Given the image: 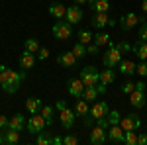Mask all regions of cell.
<instances>
[{"instance_id": "obj_1", "label": "cell", "mask_w": 147, "mask_h": 145, "mask_svg": "<svg viewBox=\"0 0 147 145\" xmlns=\"http://www.w3.org/2000/svg\"><path fill=\"white\" fill-rule=\"evenodd\" d=\"M108 112H110V108H108V104H106L104 100L94 102V104H92V108H90V112H88V116H84V118H82L84 127H90V125L96 122V120L106 118V116H108Z\"/></svg>"}, {"instance_id": "obj_2", "label": "cell", "mask_w": 147, "mask_h": 145, "mask_svg": "<svg viewBox=\"0 0 147 145\" xmlns=\"http://www.w3.org/2000/svg\"><path fill=\"white\" fill-rule=\"evenodd\" d=\"M24 78H26L24 73L14 71V69H6V82L2 84V90H4L6 94H14V92H18V88H20V84H22Z\"/></svg>"}, {"instance_id": "obj_3", "label": "cell", "mask_w": 147, "mask_h": 145, "mask_svg": "<svg viewBox=\"0 0 147 145\" xmlns=\"http://www.w3.org/2000/svg\"><path fill=\"white\" fill-rule=\"evenodd\" d=\"M122 47L120 43H112V39H110V43H108V51L102 55V63H104V67H110L114 69L120 61H122Z\"/></svg>"}, {"instance_id": "obj_4", "label": "cell", "mask_w": 147, "mask_h": 145, "mask_svg": "<svg viewBox=\"0 0 147 145\" xmlns=\"http://www.w3.org/2000/svg\"><path fill=\"white\" fill-rule=\"evenodd\" d=\"M57 110H59V120H61V125L65 127V129H71L73 125H75V118H77V114L73 110H69L67 104L63 100H57Z\"/></svg>"}, {"instance_id": "obj_5", "label": "cell", "mask_w": 147, "mask_h": 145, "mask_svg": "<svg viewBox=\"0 0 147 145\" xmlns=\"http://www.w3.org/2000/svg\"><path fill=\"white\" fill-rule=\"evenodd\" d=\"M80 80L84 82V86H96L100 82V73L98 69L92 67V65H86V67L80 69Z\"/></svg>"}, {"instance_id": "obj_6", "label": "cell", "mask_w": 147, "mask_h": 145, "mask_svg": "<svg viewBox=\"0 0 147 145\" xmlns=\"http://www.w3.org/2000/svg\"><path fill=\"white\" fill-rule=\"evenodd\" d=\"M145 20H147V18H143V16H137V14H134V12H129V14H124L118 22H120V28H122L124 32H129L131 28L141 26Z\"/></svg>"}, {"instance_id": "obj_7", "label": "cell", "mask_w": 147, "mask_h": 145, "mask_svg": "<svg viewBox=\"0 0 147 145\" xmlns=\"http://www.w3.org/2000/svg\"><path fill=\"white\" fill-rule=\"evenodd\" d=\"M71 35H73V28L67 20H59V22L53 24V37L63 41V39H69Z\"/></svg>"}, {"instance_id": "obj_8", "label": "cell", "mask_w": 147, "mask_h": 145, "mask_svg": "<svg viewBox=\"0 0 147 145\" xmlns=\"http://www.w3.org/2000/svg\"><path fill=\"white\" fill-rule=\"evenodd\" d=\"M45 125H47V122H45V118H43L41 114H32V118L28 120V123H26L28 132H30V134H34V135H37L39 132H43V129H45Z\"/></svg>"}, {"instance_id": "obj_9", "label": "cell", "mask_w": 147, "mask_h": 145, "mask_svg": "<svg viewBox=\"0 0 147 145\" xmlns=\"http://www.w3.org/2000/svg\"><path fill=\"white\" fill-rule=\"evenodd\" d=\"M120 125L124 127V132L127 129H139V125H141V120H139V114H127V116H122V122Z\"/></svg>"}, {"instance_id": "obj_10", "label": "cell", "mask_w": 147, "mask_h": 145, "mask_svg": "<svg viewBox=\"0 0 147 145\" xmlns=\"http://www.w3.org/2000/svg\"><path fill=\"white\" fill-rule=\"evenodd\" d=\"M67 90L71 96L75 98H82V92H84V82L80 78H69L67 80Z\"/></svg>"}, {"instance_id": "obj_11", "label": "cell", "mask_w": 147, "mask_h": 145, "mask_svg": "<svg viewBox=\"0 0 147 145\" xmlns=\"http://www.w3.org/2000/svg\"><path fill=\"white\" fill-rule=\"evenodd\" d=\"M106 134H108V141H112V143H124V137H125V132L124 127L118 123V125H110L108 129H106Z\"/></svg>"}, {"instance_id": "obj_12", "label": "cell", "mask_w": 147, "mask_h": 145, "mask_svg": "<svg viewBox=\"0 0 147 145\" xmlns=\"http://www.w3.org/2000/svg\"><path fill=\"white\" fill-rule=\"evenodd\" d=\"M82 10H80V6L79 4H75V6H69L67 12H65V20H67L71 26H75V24H79L82 22Z\"/></svg>"}, {"instance_id": "obj_13", "label": "cell", "mask_w": 147, "mask_h": 145, "mask_svg": "<svg viewBox=\"0 0 147 145\" xmlns=\"http://www.w3.org/2000/svg\"><path fill=\"white\" fill-rule=\"evenodd\" d=\"M106 141H108V134H106V129L100 127V125L92 127V129H90V143L92 145H104Z\"/></svg>"}, {"instance_id": "obj_14", "label": "cell", "mask_w": 147, "mask_h": 145, "mask_svg": "<svg viewBox=\"0 0 147 145\" xmlns=\"http://www.w3.org/2000/svg\"><path fill=\"white\" fill-rule=\"evenodd\" d=\"M129 104H131L134 108H137V110H139V108H143V106L147 104V94H145V90H137V88L134 90V92L129 94Z\"/></svg>"}, {"instance_id": "obj_15", "label": "cell", "mask_w": 147, "mask_h": 145, "mask_svg": "<svg viewBox=\"0 0 147 145\" xmlns=\"http://www.w3.org/2000/svg\"><path fill=\"white\" fill-rule=\"evenodd\" d=\"M77 61H79V59H77V55H75L73 51H63V53L57 55V63L63 65V67H75Z\"/></svg>"}, {"instance_id": "obj_16", "label": "cell", "mask_w": 147, "mask_h": 145, "mask_svg": "<svg viewBox=\"0 0 147 145\" xmlns=\"http://www.w3.org/2000/svg\"><path fill=\"white\" fill-rule=\"evenodd\" d=\"M47 12H49V16H53L55 20H63L65 18V12H67V6L65 4H61V2H51L49 4V8H47Z\"/></svg>"}, {"instance_id": "obj_17", "label": "cell", "mask_w": 147, "mask_h": 145, "mask_svg": "<svg viewBox=\"0 0 147 145\" xmlns=\"http://www.w3.org/2000/svg\"><path fill=\"white\" fill-rule=\"evenodd\" d=\"M108 22H110V18H108V14H106V12H96V14L90 18V26H92V28H96V30L106 28Z\"/></svg>"}, {"instance_id": "obj_18", "label": "cell", "mask_w": 147, "mask_h": 145, "mask_svg": "<svg viewBox=\"0 0 147 145\" xmlns=\"http://www.w3.org/2000/svg\"><path fill=\"white\" fill-rule=\"evenodd\" d=\"M35 63H37V57H35V53L24 51L22 55H20V67H22V69H32Z\"/></svg>"}, {"instance_id": "obj_19", "label": "cell", "mask_w": 147, "mask_h": 145, "mask_svg": "<svg viewBox=\"0 0 147 145\" xmlns=\"http://www.w3.org/2000/svg\"><path fill=\"white\" fill-rule=\"evenodd\" d=\"M136 67H137V65L134 63V61H124V59H122V61L118 63L120 73H122V75H125V77H131V75L136 73Z\"/></svg>"}, {"instance_id": "obj_20", "label": "cell", "mask_w": 147, "mask_h": 145, "mask_svg": "<svg viewBox=\"0 0 147 145\" xmlns=\"http://www.w3.org/2000/svg\"><path fill=\"white\" fill-rule=\"evenodd\" d=\"M90 4V10L96 14V12H108L110 10V2L108 0H88Z\"/></svg>"}, {"instance_id": "obj_21", "label": "cell", "mask_w": 147, "mask_h": 145, "mask_svg": "<svg viewBox=\"0 0 147 145\" xmlns=\"http://www.w3.org/2000/svg\"><path fill=\"white\" fill-rule=\"evenodd\" d=\"M24 125H26V120H24V116L22 114H14L10 118V129H16V132H22L24 129Z\"/></svg>"}, {"instance_id": "obj_22", "label": "cell", "mask_w": 147, "mask_h": 145, "mask_svg": "<svg viewBox=\"0 0 147 145\" xmlns=\"http://www.w3.org/2000/svg\"><path fill=\"white\" fill-rule=\"evenodd\" d=\"M114 80H116V73H114V69H110V67H106L104 71H100V82L102 84H112Z\"/></svg>"}, {"instance_id": "obj_23", "label": "cell", "mask_w": 147, "mask_h": 145, "mask_svg": "<svg viewBox=\"0 0 147 145\" xmlns=\"http://www.w3.org/2000/svg\"><path fill=\"white\" fill-rule=\"evenodd\" d=\"M4 141L6 145H16L20 141V132H16V129H4Z\"/></svg>"}, {"instance_id": "obj_24", "label": "cell", "mask_w": 147, "mask_h": 145, "mask_svg": "<svg viewBox=\"0 0 147 145\" xmlns=\"http://www.w3.org/2000/svg\"><path fill=\"white\" fill-rule=\"evenodd\" d=\"M41 106H43V104H41L39 98H34V96H32V98H28V100H26V108H28L30 114H39Z\"/></svg>"}, {"instance_id": "obj_25", "label": "cell", "mask_w": 147, "mask_h": 145, "mask_svg": "<svg viewBox=\"0 0 147 145\" xmlns=\"http://www.w3.org/2000/svg\"><path fill=\"white\" fill-rule=\"evenodd\" d=\"M88 112H90V108H88V102L84 100V98H79L77 100V104H75V114L77 116H88Z\"/></svg>"}, {"instance_id": "obj_26", "label": "cell", "mask_w": 147, "mask_h": 145, "mask_svg": "<svg viewBox=\"0 0 147 145\" xmlns=\"http://www.w3.org/2000/svg\"><path fill=\"white\" fill-rule=\"evenodd\" d=\"M98 96H100V92H98V88H96V86H84L82 98H84L86 102H94Z\"/></svg>"}, {"instance_id": "obj_27", "label": "cell", "mask_w": 147, "mask_h": 145, "mask_svg": "<svg viewBox=\"0 0 147 145\" xmlns=\"http://www.w3.org/2000/svg\"><path fill=\"white\" fill-rule=\"evenodd\" d=\"M131 51H136V55L139 57L141 61H147V41H141V39H139V43L134 45Z\"/></svg>"}, {"instance_id": "obj_28", "label": "cell", "mask_w": 147, "mask_h": 145, "mask_svg": "<svg viewBox=\"0 0 147 145\" xmlns=\"http://www.w3.org/2000/svg\"><path fill=\"white\" fill-rule=\"evenodd\" d=\"M94 43L98 45V47L108 45V43H110V35L106 34V32H100V30H98V34H94Z\"/></svg>"}, {"instance_id": "obj_29", "label": "cell", "mask_w": 147, "mask_h": 145, "mask_svg": "<svg viewBox=\"0 0 147 145\" xmlns=\"http://www.w3.org/2000/svg\"><path fill=\"white\" fill-rule=\"evenodd\" d=\"M39 114L45 118V122L47 125H53V106H41V110H39Z\"/></svg>"}, {"instance_id": "obj_30", "label": "cell", "mask_w": 147, "mask_h": 145, "mask_svg": "<svg viewBox=\"0 0 147 145\" xmlns=\"http://www.w3.org/2000/svg\"><path fill=\"white\" fill-rule=\"evenodd\" d=\"M79 41H80V43H84V45L92 43V41H94V34L88 32V30H80V32H79Z\"/></svg>"}, {"instance_id": "obj_31", "label": "cell", "mask_w": 147, "mask_h": 145, "mask_svg": "<svg viewBox=\"0 0 147 145\" xmlns=\"http://www.w3.org/2000/svg\"><path fill=\"white\" fill-rule=\"evenodd\" d=\"M53 143V135L49 132H39L37 134V145H51Z\"/></svg>"}, {"instance_id": "obj_32", "label": "cell", "mask_w": 147, "mask_h": 145, "mask_svg": "<svg viewBox=\"0 0 147 145\" xmlns=\"http://www.w3.org/2000/svg\"><path fill=\"white\" fill-rule=\"evenodd\" d=\"M24 49L30 51V53H37V51H39V43H37V39H32V37L26 39V41H24Z\"/></svg>"}, {"instance_id": "obj_33", "label": "cell", "mask_w": 147, "mask_h": 145, "mask_svg": "<svg viewBox=\"0 0 147 145\" xmlns=\"http://www.w3.org/2000/svg\"><path fill=\"white\" fill-rule=\"evenodd\" d=\"M106 118H108V123H110V125H118V123L122 122V114L118 110H110Z\"/></svg>"}, {"instance_id": "obj_34", "label": "cell", "mask_w": 147, "mask_h": 145, "mask_svg": "<svg viewBox=\"0 0 147 145\" xmlns=\"http://www.w3.org/2000/svg\"><path fill=\"white\" fill-rule=\"evenodd\" d=\"M124 143L125 145H137V134H136V129H127V132H125Z\"/></svg>"}, {"instance_id": "obj_35", "label": "cell", "mask_w": 147, "mask_h": 145, "mask_svg": "<svg viewBox=\"0 0 147 145\" xmlns=\"http://www.w3.org/2000/svg\"><path fill=\"white\" fill-rule=\"evenodd\" d=\"M71 51H73V53L77 55V59H82V57L86 55V45H84V43H80V41H79V43L75 45V47H73Z\"/></svg>"}, {"instance_id": "obj_36", "label": "cell", "mask_w": 147, "mask_h": 145, "mask_svg": "<svg viewBox=\"0 0 147 145\" xmlns=\"http://www.w3.org/2000/svg\"><path fill=\"white\" fill-rule=\"evenodd\" d=\"M134 90H136V82H131V80L122 82V92H124V94H131Z\"/></svg>"}, {"instance_id": "obj_37", "label": "cell", "mask_w": 147, "mask_h": 145, "mask_svg": "<svg viewBox=\"0 0 147 145\" xmlns=\"http://www.w3.org/2000/svg\"><path fill=\"white\" fill-rule=\"evenodd\" d=\"M136 73H137V75H141V77H147V61H141V63L137 65Z\"/></svg>"}, {"instance_id": "obj_38", "label": "cell", "mask_w": 147, "mask_h": 145, "mask_svg": "<svg viewBox=\"0 0 147 145\" xmlns=\"http://www.w3.org/2000/svg\"><path fill=\"white\" fill-rule=\"evenodd\" d=\"M49 59V49L47 47H39V51H37V61H45Z\"/></svg>"}, {"instance_id": "obj_39", "label": "cell", "mask_w": 147, "mask_h": 145, "mask_svg": "<svg viewBox=\"0 0 147 145\" xmlns=\"http://www.w3.org/2000/svg\"><path fill=\"white\" fill-rule=\"evenodd\" d=\"M139 39L141 41H147V20L139 26Z\"/></svg>"}, {"instance_id": "obj_40", "label": "cell", "mask_w": 147, "mask_h": 145, "mask_svg": "<svg viewBox=\"0 0 147 145\" xmlns=\"http://www.w3.org/2000/svg\"><path fill=\"white\" fill-rule=\"evenodd\" d=\"M98 51H100V47H98V45L94 43V41H92V43H88V45H86V55H96Z\"/></svg>"}, {"instance_id": "obj_41", "label": "cell", "mask_w": 147, "mask_h": 145, "mask_svg": "<svg viewBox=\"0 0 147 145\" xmlns=\"http://www.w3.org/2000/svg\"><path fill=\"white\" fill-rule=\"evenodd\" d=\"M79 143V137H75V135H65L63 137V145H77Z\"/></svg>"}, {"instance_id": "obj_42", "label": "cell", "mask_w": 147, "mask_h": 145, "mask_svg": "<svg viewBox=\"0 0 147 145\" xmlns=\"http://www.w3.org/2000/svg\"><path fill=\"white\" fill-rule=\"evenodd\" d=\"M8 125H10V118L0 116V129H8Z\"/></svg>"}, {"instance_id": "obj_43", "label": "cell", "mask_w": 147, "mask_h": 145, "mask_svg": "<svg viewBox=\"0 0 147 145\" xmlns=\"http://www.w3.org/2000/svg\"><path fill=\"white\" fill-rule=\"evenodd\" d=\"M6 69L8 67H4V65H0V86L6 82Z\"/></svg>"}, {"instance_id": "obj_44", "label": "cell", "mask_w": 147, "mask_h": 145, "mask_svg": "<svg viewBox=\"0 0 147 145\" xmlns=\"http://www.w3.org/2000/svg\"><path fill=\"white\" fill-rule=\"evenodd\" d=\"M137 145H147V132L137 135Z\"/></svg>"}, {"instance_id": "obj_45", "label": "cell", "mask_w": 147, "mask_h": 145, "mask_svg": "<svg viewBox=\"0 0 147 145\" xmlns=\"http://www.w3.org/2000/svg\"><path fill=\"white\" fill-rule=\"evenodd\" d=\"M96 88H98V92H100V94H106V88H108V86H106V84H96Z\"/></svg>"}, {"instance_id": "obj_46", "label": "cell", "mask_w": 147, "mask_h": 145, "mask_svg": "<svg viewBox=\"0 0 147 145\" xmlns=\"http://www.w3.org/2000/svg\"><path fill=\"white\" fill-rule=\"evenodd\" d=\"M136 88H137V90H145V82H143V80L136 82Z\"/></svg>"}, {"instance_id": "obj_47", "label": "cell", "mask_w": 147, "mask_h": 145, "mask_svg": "<svg viewBox=\"0 0 147 145\" xmlns=\"http://www.w3.org/2000/svg\"><path fill=\"white\" fill-rule=\"evenodd\" d=\"M53 143L55 145H63V137H55V135H53Z\"/></svg>"}, {"instance_id": "obj_48", "label": "cell", "mask_w": 147, "mask_h": 145, "mask_svg": "<svg viewBox=\"0 0 147 145\" xmlns=\"http://www.w3.org/2000/svg\"><path fill=\"white\" fill-rule=\"evenodd\" d=\"M141 10L147 14V0H141Z\"/></svg>"}, {"instance_id": "obj_49", "label": "cell", "mask_w": 147, "mask_h": 145, "mask_svg": "<svg viewBox=\"0 0 147 145\" xmlns=\"http://www.w3.org/2000/svg\"><path fill=\"white\" fill-rule=\"evenodd\" d=\"M116 24H118V22H116V18H110V22H108V26H110V28H116Z\"/></svg>"}, {"instance_id": "obj_50", "label": "cell", "mask_w": 147, "mask_h": 145, "mask_svg": "<svg viewBox=\"0 0 147 145\" xmlns=\"http://www.w3.org/2000/svg\"><path fill=\"white\" fill-rule=\"evenodd\" d=\"M6 141H4V129H0V145H4Z\"/></svg>"}, {"instance_id": "obj_51", "label": "cell", "mask_w": 147, "mask_h": 145, "mask_svg": "<svg viewBox=\"0 0 147 145\" xmlns=\"http://www.w3.org/2000/svg\"><path fill=\"white\" fill-rule=\"evenodd\" d=\"M75 4H84V2H88V0H73Z\"/></svg>"}]
</instances>
